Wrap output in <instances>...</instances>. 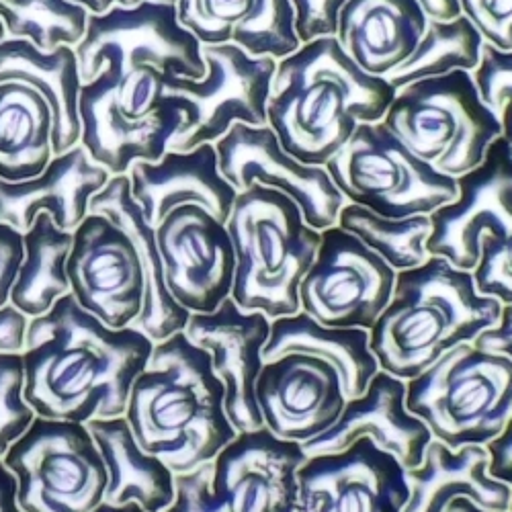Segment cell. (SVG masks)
I'll return each instance as SVG.
<instances>
[{"mask_svg": "<svg viewBox=\"0 0 512 512\" xmlns=\"http://www.w3.org/2000/svg\"><path fill=\"white\" fill-rule=\"evenodd\" d=\"M154 340L136 328H109L72 293L29 318L21 353L25 402L37 416L87 424L123 416Z\"/></svg>", "mask_w": 512, "mask_h": 512, "instance_id": "1", "label": "cell"}, {"mask_svg": "<svg viewBox=\"0 0 512 512\" xmlns=\"http://www.w3.org/2000/svg\"><path fill=\"white\" fill-rule=\"evenodd\" d=\"M394 97L388 78L361 70L336 37H320L277 60L267 125L291 156L324 166L361 123L383 121Z\"/></svg>", "mask_w": 512, "mask_h": 512, "instance_id": "2", "label": "cell"}, {"mask_svg": "<svg viewBox=\"0 0 512 512\" xmlns=\"http://www.w3.org/2000/svg\"><path fill=\"white\" fill-rule=\"evenodd\" d=\"M224 398L209 355L185 332H177L154 343L123 416L144 451L162 459L175 474H187L216 459L238 435Z\"/></svg>", "mask_w": 512, "mask_h": 512, "instance_id": "3", "label": "cell"}, {"mask_svg": "<svg viewBox=\"0 0 512 512\" xmlns=\"http://www.w3.org/2000/svg\"><path fill=\"white\" fill-rule=\"evenodd\" d=\"M502 304L482 295L474 273L441 256L396 275L392 300L369 330L379 369L410 381L451 349L474 343L500 320Z\"/></svg>", "mask_w": 512, "mask_h": 512, "instance_id": "4", "label": "cell"}, {"mask_svg": "<svg viewBox=\"0 0 512 512\" xmlns=\"http://www.w3.org/2000/svg\"><path fill=\"white\" fill-rule=\"evenodd\" d=\"M236 271L232 300L244 312L275 320L302 310L300 283L312 267L320 232L287 195L252 185L238 193L226 222Z\"/></svg>", "mask_w": 512, "mask_h": 512, "instance_id": "5", "label": "cell"}, {"mask_svg": "<svg viewBox=\"0 0 512 512\" xmlns=\"http://www.w3.org/2000/svg\"><path fill=\"white\" fill-rule=\"evenodd\" d=\"M406 408L453 451L486 447L512 416V361L459 345L406 381Z\"/></svg>", "mask_w": 512, "mask_h": 512, "instance_id": "6", "label": "cell"}, {"mask_svg": "<svg viewBox=\"0 0 512 512\" xmlns=\"http://www.w3.org/2000/svg\"><path fill=\"white\" fill-rule=\"evenodd\" d=\"M383 123L418 158L453 179L476 168L502 136L498 115L465 70L406 84L396 91Z\"/></svg>", "mask_w": 512, "mask_h": 512, "instance_id": "7", "label": "cell"}, {"mask_svg": "<svg viewBox=\"0 0 512 512\" xmlns=\"http://www.w3.org/2000/svg\"><path fill=\"white\" fill-rule=\"evenodd\" d=\"M324 168L347 203L383 218L431 216L457 195L455 179L418 158L383 121L361 123Z\"/></svg>", "mask_w": 512, "mask_h": 512, "instance_id": "8", "label": "cell"}, {"mask_svg": "<svg viewBox=\"0 0 512 512\" xmlns=\"http://www.w3.org/2000/svg\"><path fill=\"white\" fill-rule=\"evenodd\" d=\"M3 461L23 512H93L109 474L87 424L35 416Z\"/></svg>", "mask_w": 512, "mask_h": 512, "instance_id": "9", "label": "cell"}, {"mask_svg": "<svg viewBox=\"0 0 512 512\" xmlns=\"http://www.w3.org/2000/svg\"><path fill=\"white\" fill-rule=\"evenodd\" d=\"M205 76L168 78L164 95L181 97L185 103L179 134L168 150L187 152L201 144H216L234 123L252 127L267 125V101L277 60L250 56L242 48L203 46Z\"/></svg>", "mask_w": 512, "mask_h": 512, "instance_id": "10", "label": "cell"}, {"mask_svg": "<svg viewBox=\"0 0 512 512\" xmlns=\"http://www.w3.org/2000/svg\"><path fill=\"white\" fill-rule=\"evenodd\" d=\"M201 41L177 19L175 3L142 0L136 7H113L89 15L87 33L74 48L80 80L91 82L107 62L152 66L170 78L205 76Z\"/></svg>", "mask_w": 512, "mask_h": 512, "instance_id": "11", "label": "cell"}, {"mask_svg": "<svg viewBox=\"0 0 512 512\" xmlns=\"http://www.w3.org/2000/svg\"><path fill=\"white\" fill-rule=\"evenodd\" d=\"M396 275L357 236L340 226L326 228L300 283L302 312L324 326L371 330L392 300Z\"/></svg>", "mask_w": 512, "mask_h": 512, "instance_id": "12", "label": "cell"}, {"mask_svg": "<svg viewBox=\"0 0 512 512\" xmlns=\"http://www.w3.org/2000/svg\"><path fill=\"white\" fill-rule=\"evenodd\" d=\"M457 195L431 213L426 252L461 271L480 263L482 242H502L512 234V154L496 138L484 160L455 179Z\"/></svg>", "mask_w": 512, "mask_h": 512, "instance_id": "13", "label": "cell"}, {"mask_svg": "<svg viewBox=\"0 0 512 512\" xmlns=\"http://www.w3.org/2000/svg\"><path fill=\"white\" fill-rule=\"evenodd\" d=\"M76 304L109 328H130L146 302L142 256L115 222L89 213L72 232L66 263Z\"/></svg>", "mask_w": 512, "mask_h": 512, "instance_id": "14", "label": "cell"}, {"mask_svg": "<svg viewBox=\"0 0 512 512\" xmlns=\"http://www.w3.org/2000/svg\"><path fill=\"white\" fill-rule=\"evenodd\" d=\"M220 173L240 193L263 185L287 195L300 207L308 226L322 232L336 226L347 203L320 164H306L291 156L269 125L234 123L216 144Z\"/></svg>", "mask_w": 512, "mask_h": 512, "instance_id": "15", "label": "cell"}, {"mask_svg": "<svg viewBox=\"0 0 512 512\" xmlns=\"http://www.w3.org/2000/svg\"><path fill=\"white\" fill-rule=\"evenodd\" d=\"M154 232L170 295L191 314L218 310L232 295L236 271L226 224L199 205H181Z\"/></svg>", "mask_w": 512, "mask_h": 512, "instance_id": "16", "label": "cell"}, {"mask_svg": "<svg viewBox=\"0 0 512 512\" xmlns=\"http://www.w3.org/2000/svg\"><path fill=\"white\" fill-rule=\"evenodd\" d=\"M297 482L295 512H402L410 496L402 463L369 437L343 451L308 455Z\"/></svg>", "mask_w": 512, "mask_h": 512, "instance_id": "17", "label": "cell"}, {"mask_svg": "<svg viewBox=\"0 0 512 512\" xmlns=\"http://www.w3.org/2000/svg\"><path fill=\"white\" fill-rule=\"evenodd\" d=\"M183 332L209 355L213 373L224 386L226 414L236 433L263 429L256 379L265 365L263 351L271 336V318L263 312H244L228 297L218 310L191 314Z\"/></svg>", "mask_w": 512, "mask_h": 512, "instance_id": "18", "label": "cell"}, {"mask_svg": "<svg viewBox=\"0 0 512 512\" xmlns=\"http://www.w3.org/2000/svg\"><path fill=\"white\" fill-rule=\"evenodd\" d=\"M256 404L265 429L304 445L338 420L347 396L330 363L306 353H285L265 361L256 379Z\"/></svg>", "mask_w": 512, "mask_h": 512, "instance_id": "19", "label": "cell"}, {"mask_svg": "<svg viewBox=\"0 0 512 512\" xmlns=\"http://www.w3.org/2000/svg\"><path fill=\"white\" fill-rule=\"evenodd\" d=\"M308 459L302 443L269 429L238 433L213 459L211 490L230 512H295L297 469Z\"/></svg>", "mask_w": 512, "mask_h": 512, "instance_id": "20", "label": "cell"}, {"mask_svg": "<svg viewBox=\"0 0 512 512\" xmlns=\"http://www.w3.org/2000/svg\"><path fill=\"white\" fill-rule=\"evenodd\" d=\"M183 113V99L166 95L164 103L148 117L127 115L99 74L80 87V146L93 162L107 168L111 177L127 175L134 162H158L164 156L170 140L181 130Z\"/></svg>", "mask_w": 512, "mask_h": 512, "instance_id": "21", "label": "cell"}, {"mask_svg": "<svg viewBox=\"0 0 512 512\" xmlns=\"http://www.w3.org/2000/svg\"><path fill=\"white\" fill-rule=\"evenodd\" d=\"M369 437L379 449L392 453L404 469L418 467L433 433L406 408V381L379 369L359 398L345 404L343 414L322 435L306 441L308 455L343 451L357 439Z\"/></svg>", "mask_w": 512, "mask_h": 512, "instance_id": "22", "label": "cell"}, {"mask_svg": "<svg viewBox=\"0 0 512 512\" xmlns=\"http://www.w3.org/2000/svg\"><path fill=\"white\" fill-rule=\"evenodd\" d=\"M111 179L80 144L54 156L41 175L27 181L0 179V222L25 234L39 213L60 230L74 232L89 216V203Z\"/></svg>", "mask_w": 512, "mask_h": 512, "instance_id": "23", "label": "cell"}, {"mask_svg": "<svg viewBox=\"0 0 512 512\" xmlns=\"http://www.w3.org/2000/svg\"><path fill=\"white\" fill-rule=\"evenodd\" d=\"M127 177L132 197L150 226L181 205H199L226 224L238 197V191L220 173L213 144H201L187 152L166 150L158 162H134Z\"/></svg>", "mask_w": 512, "mask_h": 512, "instance_id": "24", "label": "cell"}, {"mask_svg": "<svg viewBox=\"0 0 512 512\" xmlns=\"http://www.w3.org/2000/svg\"><path fill=\"white\" fill-rule=\"evenodd\" d=\"M177 19L201 46L232 44L281 60L300 48L289 0H177Z\"/></svg>", "mask_w": 512, "mask_h": 512, "instance_id": "25", "label": "cell"}, {"mask_svg": "<svg viewBox=\"0 0 512 512\" xmlns=\"http://www.w3.org/2000/svg\"><path fill=\"white\" fill-rule=\"evenodd\" d=\"M426 23L416 0H349L336 39L361 70L388 78L412 56Z\"/></svg>", "mask_w": 512, "mask_h": 512, "instance_id": "26", "label": "cell"}, {"mask_svg": "<svg viewBox=\"0 0 512 512\" xmlns=\"http://www.w3.org/2000/svg\"><path fill=\"white\" fill-rule=\"evenodd\" d=\"M486 447L465 445L457 451L433 439L418 467L406 469L410 496L402 512H443L455 498L508 512L512 488L488 476Z\"/></svg>", "mask_w": 512, "mask_h": 512, "instance_id": "27", "label": "cell"}, {"mask_svg": "<svg viewBox=\"0 0 512 512\" xmlns=\"http://www.w3.org/2000/svg\"><path fill=\"white\" fill-rule=\"evenodd\" d=\"M89 213H103L115 222L136 244L146 273V302L140 318L132 328L144 332L154 343L183 332L191 312L185 310L173 295H170L164 279V267L156 244L154 226L144 218L142 207L132 197L130 177H111L109 183L93 195L89 203Z\"/></svg>", "mask_w": 512, "mask_h": 512, "instance_id": "28", "label": "cell"}, {"mask_svg": "<svg viewBox=\"0 0 512 512\" xmlns=\"http://www.w3.org/2000/svg\"><path fill=\"white\" fill-rule=\"evenodd\" d=\"M0 82H23L44 95L54 113V156L80 144V72L74 48L60 46L41 52L27 39L0 41Z\"/></svg>", "mask_w": 512, "mask_h": 512, "instance_id": "29", "label": "cell"}, {"mask_svg": "<svg viewBox=\"0 0 512 512\" xmlns=\"http://www.w3.org/2000/svg\"><path fill=\"white\" fill-rule=\"evenodd\" d=\"M109 482L105 502L123 506L136 502L146 512H164L175 500V472L162 459L144 451L125 416L87 422Z\"/></svg>", "mask_w": 512, "mask_h": 512, "instance_id": "30", "label": "cell"}, {"mask_svg": "<svg viewBox=\"0 0 512 512\" xmlns=\"http://www.w3.org/2000/svg\"><path fill=\"white\" fill-rule=\"evenodd\" d=\"M285 353H306L330 363L343 383L347 400L359 398L379 371L369 345V330L324 326L302 310L271 320L263 359L271 361Z\"/></svg>", "mask_w": 512, "mask_h": 512, "instance_id": "31", "label": "cell"}, {"mask_svg": "<svg viewBox=\"0 0 512 512\" xmlns=\"http://www.w3.org/2000/svg\"><path fill=\"white\" fill-rule=\"evenodd\" d=\"M54 113L44 95L23 82H0V179L27 181L54 158Z\"/></svg>", "mask_w": 512, "mask_h": 512, "instance_id": "32", "label": "cell"}, {"mask_svg": "<svg viewBox=\"0 0 512 512\" xmlns=\"http://www.w3.org/2000/svg\"><path fill=\"white\" fill-rule=\"evenodd\" d=\"M23 263L11 289L9 304L27 318L44 316L70 293L66 271L72 232L60 230L48 213H39L23 234Z\"/></svg>", "mask_w": 512, "mask_h": 512, "instance_id": "33", "label": "cell"}, {"mask_svg": "<svg viewBox=\"0 0 512 512\" xmlns=\"http://www.w3.org/2000/svg\"><path fill=\"white\" fill-rule=\"evenodd\" d=\"M484 44V37L465 15L451 21L429 19L416 50L388 76V82L400 91L416 80L443 76L453 70L474 72Z\"/></svg>", "mask_w": 512, "mask_h": 512, "instance_id": "34", "label": "cell"}, {"mask_svg": "<svg viewBox=\"0 0 512 512\" xmlns=\"http://www.w3.org/2000/svg\"><path fill=\"white\" fill-rule=\"evenodd\" d=\"M336 226L357 236L396 273L414 269L431 256L426 252V240L431 236L429 216L394 220L383 218L367 207L345 203L338 213Z\"/></svg>", "mask_w": 512, "mask_h": 512, "instance_id": "35", "label": "cell"}, {"mask_svg": "<svg viewBox=\"0 0 512 512\" xmlns=\"http://www.w3.org/2000/svg\"><path fill=\"white\" fill-rule=\"evenodd\" d=\"M89 13L70 0H0L7 37L27 39L41 52L76 48L87 33Z\"/></svg>", "mask_w": 512, "mask_h": 512, "instance_id": "36", "label": "cell"}, {"mask_svg": "<svg viewBox=\"0 0 512 512\" xmlns=\"http://www.w3.org/2000/svg\"><path fill=\"white\" fill-rule=\"evenodd\" d=\"M21 353H0V457L29 429L37 416L25 402Z\"/></svg>", "mask_w": 512, "mask_h": 512, "instance_id": "37", "label": "cell"}, {"mask_svg": "<svg viewBox=\"0 0 512 512\" xmlns=\"http://www.w3.org/2000/svg\"><path fill=\"white\" fill-rule=\"evenodd\" d=\"M484 103L498 115L502 138L512 154V52L484 44L480 64L472 72Z\"/></svg>", "mask_w": 512, "mask_h": 512, "instance_id": "38", "label": "cell"}, {"mask_svg": "<svg viewBox=\"0 0 512 512\" xmlns=\"http://www.w3.org/2000/svg\"><path fill=\"white\" fill-rule=\"evenodd\" d=\"M472 273L482 295L512 306V234L496 244L482 242L480 263Z\"/></svg>", "mask_w": 512, "mask_h": 512, "instance_id": "39", "label": "cell"}, {"mask_svg": "<svg viewBox=\"0 0 512 512\" xmlns=\"http://www.w3.org/2000/svg\"><path fill=\"white\" fill-rule=\"evenodd\" d=\"M459 7L486 44L512 52V0H459Z\"/></svg>", "mask_w": 512, "mask_h": 512, "instance_id": "40", "label": "cell"}, {"mask_svg": "<svg viewBox=\"0 0 512 512\" xmlns=\"http://www.w3.org/2000/svg\"><path fill=\"white\" fill-rule=\"evenodd\" d=\"M211 476V461L193 472L175 474V500L164 512H230L224 500L211 490Z\"/></svg>", "mask_w": 512, "mask_h": 512, "instance_id": "41", "label": "cell"}, {"mask_svg": "<svg viewBox=\"0 0 512 512\" xmlns=\"http://www.w3.org/2000/svg\"><path fill=\"white\" fill-rule=\"evenodd\" d=\"M293 27L300 44L320 37H336L338 19L349 0H289Z\"/></svg>", "mask_w": 512, "mask_h": 512, "instance_id": "42", "label": "cell"}, {"mask_svg": "<svg viewBox=\"0 0 512 512\" xmlns=\"http://www.w3.org/2000/svg\"><path fill=\"white\" fill-rule=\"evenodd\" d=\"M23 234L0 222V310L9 304L11 289L23 263Z\"/></svg>", "mask_w": 512, "mask_h": 512, "instance_id": "43", "label": "cell"}, {"mask_svg": "<svg viewBox=\"0 0 512 512\" xmlns=\"http://www.w3.org/2000/svg\"><path fill=\"white\" fill-rule=\"evenodd\" d=\"M486 451L490 455L488 476L512 488V416L508 418L504 431L486 445ZM508 512H512V494Z\"/></svg>", "mask_w": 512, "mask_h": 512, "instance_id": "44", "label": "cell"}, {"mask_svg": "<svg viewBox=\"0 0 512 512\" xmlns=\"http://www.w3.org/2000/svg\"><path fill=\"white\" fill-rule=\"evenodd\" d=\"M478 349L504 355L512 361V306H502L500 320L480 332V336L472 343Z\"/></svg>", "mask_w": 512, "mask_h": 512, "instance_id": "45", "label": "cell"}, {"mask_svg": "<svg viewBox=\"0 0 512 512\" xmlns=\"http://www.w3.org/2000/svg\"><path fill=\"white\" fill-rule=\"evenodd\" d=\"M29 318L7 304L0 310V353H23Z\"/></svg>", "mask_w": 512, "mask_h": 512, "instance_id": "46", "label": "cell"}, {"mask_svg": "<svg viewBox=\"0 0 512 512\" xmlns=\"http://www.w3.org/2000/svg\"><path fill=\"white\" fill-rule=\"evenodd\" d=\"M426 19L433 21H451L461 15L459 0H416Z\"/></svg>", "mask_w": 512, "mask_h": 512, "instance_id": "47", "label": "cell"}, {"mask_svg": "<svg viewBox=\"0 0 512 512\" xmlns=\"http://www.w3.org/2000/svg\"><path fill=\"white\" fill-rule=\"evenodd\" d=\"M0 512H23L17 504V482L0 457Z\"/></svg>", "mask_w": 512, "mask_h": 512, "instance_id": "48", "label": "cell"}, {"mask_svg": "<svg viewBox=\"0 0 512 512\" xmlns=\"http://www.w3.org/2000/svg\"><path fill=\"white\" fill-rule=\"evenodd\" d=\"M74 5H80L89 15H105L109 13L113 7H136L140 5L142 0H70Z\"/></svg>", "mask_w": 512, "mask_h": 512, "instance_id": "49", "label": "cell"}, {"mask_svg": "<svg viewBox=\"0 0 512 512\" xmlns=\"http://www.w3.org/2000/svg\"><path fill=\"white\" fill-rule=\"evenodd\" d=\"M443 512H496V510H486L467 498H455L453 502H449V506Z\"/></svg>", "mask_w": 512, "mask_h": 512, "instance_id": "50", "label": "cell"}, {"mask_svg": "<svg viewBox=\"0 0 512 512\" xmlns=\"http://www.w3.org/2000/svg\"><path fill=\"white\" fill-rule=\"evenodd\" d=\"M93 512H146L142 506H138L136 502H132V504H123V506H113V504H109V502H103V504H99Z\"/></svg>", "mask_w": 512, "mask_h": 512, "instance_id": "51", "label": "cell"}, {"mask_svg": "<svg viewBox=\"0 0 512 512\" xmlns=\"http://www.w3.org/2000/svg\"><path fill=\"white\" fill-rule=\"evenodd\" d=\"M7 37V31H5V25L3 23H0V41H3Z\"/></svg>", "mask_w": 512, "mask_h": 512, "instance_id": "52", "label": "cell"}, {"mask_svg": "<svg viewBox=\"0 0 512 512\" xmlns=\"http://www.w3.org/2000/svg\"><path fill=\"white\" fill-rule=\"evenodd\" d=\"M156 3H177V0H156Z\"/></svg>", "mask_w": 512, "mask_h": 512, "instance_id": "53", "label": "cell"}]
</instances>
